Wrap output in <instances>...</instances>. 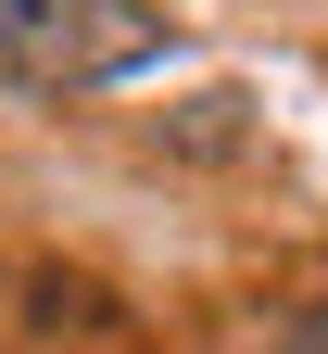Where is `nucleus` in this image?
Returning a JSON list of instances; mask_svg holds the SVG:
<instances>
[{"label": "nucleus", "mask_w": 328, "mask_h": 354, "mask_svg": "<svg viewBox=\"0 0 328 354\" xmlns=\"http://www.w3.org/2000/svg\"><path fill=\"white\" fill-rule=\"evenodd\" d=\"M164 51H177V26L152 13V0H0V76L51 88V102L114 88V76L164 64Z\"/></svg>", "instance_id": "1"}, {"label": "nucleus", "mask_w": 328, "mask_h": 354, "mask_svg": "<svg viewBox=\"0 0 328 354\" xmlns=\"http://www.w3.org/2000/svg\"><path fill=\"white\" fill-rule=\"evenodd\" d=\"M278 354H328V304H303V317H291V342H278Z\"/></svg>", "instance_id": "2"}]
</instances>
